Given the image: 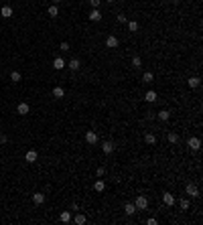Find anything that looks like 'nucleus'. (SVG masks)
Here are the masks:
<instances>
[{
  "label": "nucleus",
  "instance_id": "34",
  "mask_svg": "<svg viewBox=\"0 0 203 225\" xmlns=\"http://www.w3.org/2000/svg\"><path fill=\"white\" fill-rule=\"evenodd\" d=\"M146 223H148V225H157V219L150 217V219H146Z\"/></svg>",
  "mask_w": 203,
  "mask_h": 225
},
{
  "label": "nucleus",
  "instance_id": "16",
  "mask_svg": "<svg viewBox=\"0 0 203 225\" xmlns=\"http://www.w3.org/2000/svg\"><path fill=\"white\" fill-rule=\"evenodd\" d=\"M33 201L37 203V205H43V203H45V195H43V193H35L33 195Z\"/></svg>",
  "mask_w": 203,
  "mask_h": 225
},
{
  "label": "nucleus",
  "instance_id": "15",
  "mask_svg": "<svg viewBox=\"0 0 203 225\" xmlns=\"http://www.w3.org/2000/svg\"><path fill=\"white\" fill-rule=\"evenodd\" d=\"M73 221H75L77 225H83L85 221H88V219H85V215H83V213H77V211H75V217H73Z\"/></svg>",
  "mask_w": 203,
  "mask_h": 225
},
{
  "label": "nucleus",
  "instance_id": "26",
  "mask_svg": "<svg viewBox=\"0 0 203 225\" xmlns=\"http://www.w3.org/2000/svg\"><path fill=\"white\" fill-rule=\"evenodd\" d=\"M10 79H12V81H14V83H19V81H20V79H23V75H20V73H19V71H10Z\"/></svg>",
  "mask_w": 203,
  "mask_h": 225
},
{
  "label": "nucleus",
  "instance_id": "35",
  "mask_svg": "<svg viewBox=\"0 0 203 225\" xmlns=\"http://www.w3.org/2000/svg\"><path fill=\"white\" fill-rule=\"evenodd\" d=\"M6 140H8V138L4 136V134H0V144H6Z\"/></svg>",
  "mask_w": 203,
  "mask_h": 225
},
{
  "label": "nucleus",
  "instance_id": "5",
  "mask_svg": "<svg viewBox=\"0 0 203 225\" xmlns=\"http://www.w3.org/2000/svg\"><path fill=\"white\" fill-rule=\"evenodd\" d=\"M85 142H88V144H96L98 142V134L93 132V130H88V132H85Z\"/></svg>",
  "mask_w": 203,
  "mask_h": 225
},
{
  "label": "nucleus",
  "instance_id": "37",
  "mask_svg": "<svg viewBox=\"0 0 203 225\" xmlns=\"http://www.w3.org/2000/svg\"><path fill=\"white\" fill-rule=\"evenodd\" d=\"M53 2H55V4H57V2H61V0H53Z\"/></svg>",
  "mask_w": 203,
  "mask_h": 225
},
{
  "label": "nucleus",
  "instance_id": "13",
  "mask_svg": "<svg viewBox=\"0 0 203 225\" xmlns=\"http://www.w3.org/2000/svg\"><path fill=\"white\" fill-rule=\"evenodd\" d=\"M0 14H2L4 18H10L12 16V6H2L0 8Z\"/></svg>",
  "mask_w": 203,
  "mask_h": 225
},
{
  "label": "nucleus",
  "instance_id": "29",
  "mask_svg": "<svg viewBox=\"0 0 203 225\" xmlns=\"http://www.w3.org/2000/svg\"><path fill=\"white\" fill-rule=\"evenodd\" d=\"M167 138H169L171 144H177V142H179V136H177L175 132H169V136H167Z\"/></svg>",
  "mask_w": 203,
  "mask_h": 225
},
{
  "label": "nucleus",
  "instance_id": "1",
  "mask_svg": "<svg viewBox=\"0 0 203 225\" xmlns=\"http://www.w3.org/2000/svg\"><path fill=\"white\" fill-rule=\"evenodd\" d=\"M134 207H136V211H144L146 207H148V199H146L144 195H138L136 201H134Z\"/></svg>",
  "mask_w": 203,
  "mask_h": 225
},
{
  "label": "nucleus",
  "instance_id": "19",
  "mask_svg": "<svg viewBox=\"0 0 203 225\" xmlns=\"http://www.w3.org/2000/svg\"><path fill=\"white\" fill-rule=\"evenodd\" d=\"M59 219H61V223H69V221H71V213H69V211H61Z\"/></svg>",
  "mask_w": 203,
  "mask_h": 225
},
{
  "label": "nucleus",
  "instance_id": "4",
  "mask_svg": "<svg viewBox=\"0 0 203 225\" xmlns=\"http://www.w3.org/2000/svg\"><path fill=\"white\" fill-rule=\"evenodd\" d=\"M88 18L92 20V23H100V20H102V12L98 10V8H92V12H89Z\"/></svg>",
  "mask_w": 203,
  "mask_h": 225
},
{
  "label": "nucleus",
  "instance_id": "18",
  "mask_svg": "<svg viewBox=\"0 0 203 225\" xmlns=\"http://www.w3.org/2000/svg\"><path fill=\"white\" fill-rule=\"evenodd\" d=\"M163 201H165V205H175V197H173L171 193H165V195H163Z\"/></svg>",
  "mask_w": 203,
  "mask_h": 225
},
{
  "label": "nucleus",
  "instance_id": "2",
  "mask_svg": "<svg viewBox=\"0 0 203 225\" xmlns=\"http://www.w3.org/2000/svg\"><path fill=\"white\" fill-rule=\"evenodd\" d=\"M118 45H120L118 37H114V34H108V37H106V47H108V49H116Z\"/></svg>",
  "mask_w": 203,
  "mask_h": 225
},
{
  "label": "nucleus",
  "instance_id": "38",
  "mask_svg": "<svg viewBox=\"0 0 203 225\" xmlns=\"http://www.w3.org/2000/svg\"><path fill=\"white\" fill-rule=\"evenodd\" d=\"M108 2H114V0H108Z\"/></svg>",
  "mask_w": 203,
  "mask_h": 225
},
{
  "label": "nucleus",
  "instance_id": "3",
  "mask_svg": "<svg viewBox=\"0 0 203 225\" xmlns=\"http://www.w3.org/2000/svg\"><path fill=\"white\" fill-rule=\"evenodd\" d=\"M63 67H67L65 59H63V57H55V59H53V69H57V71H61Z\"/></svg>",
  "mask_w": 203,
  "mask_h": 225
},
{
  "label": "nucleus",
  "instance_id": "8",
  "mask_svg": "<svg viewBox=\"0 0 203 225\" xmlns=\"http://www.w3.org/2000/svg\"><path fill=\"white\" fill-rule=\"evenodd\" d=\"M37 158H39L37 150H27V154H24V160L27 162H37Z\"/></svg>",
  "mask_w": 203,
  "mask_h": 225
},
{
  "label": "nucleus",
  "instance_id": "20",
  "mask_svg": "<svg viewBox=\"0 0 203 225\" xmlns=\"http://www.w3.org/2000/svg\"><path fill=\"white\" fill-rule=\"evenodd\" d=\"M152 81H154V75L150 71H146L144 75H142V83H152Z\"/></svg>",
  "mask_w": 203,
  "mask_h": 225
},
{
  "label": "nucleus",
  "instance_id": "12",
  "mask_svg": "<svg viewBox=\"0 0 203 225\" xmlns=\"http://www.w3.org/2000/svg\"><path fill=\"white\" fill-rule=\"evenodd\" d=\"M16 112H19L20 116H27V114H29V103H27V102L19 103V106H16Z\"/></svg>",
  "mask_w": 203,
  "mask_h": 225
},
{
  "label": "nucleus",
  "instance_id": "22",
  "mask_svg": "<svg viewBox=\"0 0 203 225\" xmlns=\"http://www.w3.org/2000/svg\"><path fill=\"white\" fill-rule=\"evenodd\" d=\"M144 142H146V144H150V146L157 144V136H154V134H146V136H144Z\"/></svg>",
  "mask_w": 203,
  "mask_h": 225
},
{
  "label": "nucleus",
  "instance_id": "23",
  "mask_svg": "<svg viewBox=\"0 0 203 225\" xmlns=\"http://www.w3.org/2000/svg\"><path fill=\"white\" fill-rule=\"evenodd\" d=\"M132 67H134V69H140V67H142V59L138 57V55L132 57Z\"/></svg>",
  "mask_w": 203,
  "mask_h": 225
},
{
  "label": "nucleus",
  "instance_id": "25",
  "mask_svg": "<svg viewBox=\"0 0 203 225\" xmlns=\"http://www.w3.org/2000/svg\"><path fill=\"white\" fill-rule=\"evenodd\" d=\"M63 96H65V92H63V87H55V89H53V97L61 99Z\"/></svg>",
  "mask_w": 203,
  "mask_h": 225
},
{
  "label": "nucleus",
  "instance_id": "11",
  "mask_svg": "<svg viewBox=\"0 0 203 225\" xmlns=\"http://www.w3.org/2000/svg\"><path fill=\"white\" fill-rule=\"evenodd\" d=\"M102 150H104V154H112V152H114V142H110V140L104 142V144H102Z\"/></svg>",
  "mask_w": 203,
  "mask_h": 225
},
{
  "label": "nucleus",
  "instance_id": "6",
  "mask_svg": "<svg viewBox=\"0 0 203 225\" xmlns=\"http://www.w3.org/2000/svg\"><path fill=\"white\" fill-rule=\"evenodd\" d=\"M187 146H189L191 150H199V148H201V140H199V138H195V136H193V138H189Z\"/></svg>",
  "mask_w": 203,
  "mask_h": 225
},
{
  "label": "nucleus",
  "instance_id": "10",
  "mask_svg": "<svg viewBox=\"0 0 203 225\" xmlns=\"http://www.w3.org/2000/svg\"><path fill=\"white\" fill-rule=\"evenodd\" d=\"M187 83H189V87H191V89H197V87L201 85V79H199L197 75H193V77H189V81H187Z\"/></svg>",
  "mask_w": 203,
  "mask_h": 225
},
{
  "label": "nucleus",
  "instance_id": "17",
  "mask_svg": "<svg viewBox=\"0 0 203 225\" xmlns=\"http://www.w3.org/2000/svg\"><path fill=\"white\" fill-rule=\"evenodd\" d=\"M124 211H126V215H134V213H136L134 203H126V205H124Z\"/></svg>",
  "mask_w": 203,
  "mask_h": 225
},
{
  "label": "nucleus",
  "instance_id": "9",
  "mask_svg": "<svg viewBox=\"0 0 203 225\" xmlns=\"http://www.w3.org/2000/svg\"><path fill=\"white\" fill-rule=\"evenodd\" d=\"M185 191H187V195H191V197H199V189H197L193 183H189L187 187H185Z\"/></svg>",
  "mask_w": 203,
  "mask_h": 225
},
{
  "label": "nucleus",
  "instance_id": "28",
  "mask_svg": "<svg viewBox=\"0 0 203 225\" xmlns=\"http://www.w3.org/2000/svg\"><path fill=\"white\" fill-rule=\"evenodd\" d=\"M47 12H49V16H53V18H55V16L59 14V8L53 4V6H49V10H47Z\"/></svg>",
  "mask_w": 203,
  "mask_h": 225
},
{
  "label": "nucleus",
  "instance_id": "27",
  "mask_svg": "<svg viewBox=\"0 0 203 225\" xmlns=\"http://www.w3.org/2000/svg\"><path fill=\"white\" fill-rule=\"evenodd\" d=\"M128 31H130V33H136L138 31V23H136V20H130V23H128Z\"/></svg>",
  "mask_w": 203,
  "mask_h": 225
},
{
  "label": "nucleus",
  "instance_id": "7",
  "mask_svg": "<svg viewBox=\"0 0 203 225\" xmlns=\"http://www.w3.org/2000/svg\"><path fill=\"white\" fill-rule=\"evenodd\" d=\"M144 99H146L148 103H152V102H157V99H158V93L154 92V89H148V92L144 93Z\"/></svg>",
  "mask_w": 203,
  "mask_h": 225
},
{
  "label": "nucleus",
  "instance_id": "14",
  "mask_svg": "<svg viewBox=\"0 0 203 225\" xmlns=\"http://www.w3.org/2000/svg\"><path fill=\"white\" fill-rule=\"evenodd\" d=\"M104 189H106V183H104L102 179H98L96 183H93V191H98V193H102Z\"/></svg>",
  "mask_w": 203,
  "mask_h": 225
},
{
  "label": "nucleus",
  "instance_id": "21",
  "mask_svg": "<svg viewBox=\"0 0 203 225\" xmlns=\"http://www.w3.org/2000/svg\"><path fill=\"white\" fill-rule=\"evenodd\" d=\"M169 118H171L169 110H161V112H158V120H161V122H167Z\"/></svg>",
  "mask_w": 203,
  "mask_h": 225
},
{
  "label": "nucleus",
  "instance_id": "33",
  "mask_svg": "<svg viewBox=\"0 0 203 225\" xmlns=\"http://www.w3.org/2000/svg\"><path fill=\"white\" fill-rule=\"evenodd\" d=\"M116 18H118V23H126V14H118Z\"/></svg>",
  "mask_w": 203,
  "mask_h": 225
},
{
  "label": "nucleus",
  "instance_id": "24",
  "mask_svg": "<svg viewBox=\"0 0 203 225\" xmlns=\"http://www.w3.org/2000/svg\"><path fill=\"white\" fill-rule=\"evenodd\" d=\"M67 67L71 69V71H77V69H79V61H77V59H71V61L67 63Z\"/></svg>",
  "mask_w": 203,
  "mask_h": 225
},
{
  "label": "nucleus",
  "instance_id": "32",
  "mask_svg": "<svg viewBox=\"0 0 203 225\" xmlns=\"http://www.w3.org/2000/svg\"><path fill=\"white\" fill-rule=\"evenodd\" d=\"M100 2H102V0H89V4H92V8H98V6H100Z\"/></svg>",
  "mask_w": 203,
  "mask_h": 225
},
{
  "label": "nucleus",
  "instance_id": "36",
  "mask_svg": "<svg viewBox=\"0 0 203 225\" xmlns=\"http://www.w3.org/2000/svg\"><path fill=\"white\" fill-rule=\"evenodd\" d=\"M61 51H69V43H61Z\"/></svg>",
  "mask_w": 203,
  "mask_h": 225
},
{
  "label": "nucleus",
  "instance_id": "30",
  "mask_svg": "<svg viewBox=\"0 0 203 225\" xmlns=\"http://www.w3.org/2000/svg\"><path fill=\"white\" fill-rule=\"evenodd\" d=\"M179 205H181V209H183V211H187V209H189V201H187V199H181Z\"/></svg>",
  "mask_w": 203,
  "mask_h": 225
},
{
  "label": "nucleus",
  "instance_id": "31",
  "mask_svg": "<svg viewBox=\"0 0 203 225\" xmlns=\"http://www.w3.org/2000/svg\"><path fill=\"white\" fill-rule=\"evenodd\" d=\"M96 175H98V176H104V175H106V168H104V166H100V168L96 170Z\"/></svg>",
  "mask_w": 203,
  "mask_h": 225
}]
</instances>
